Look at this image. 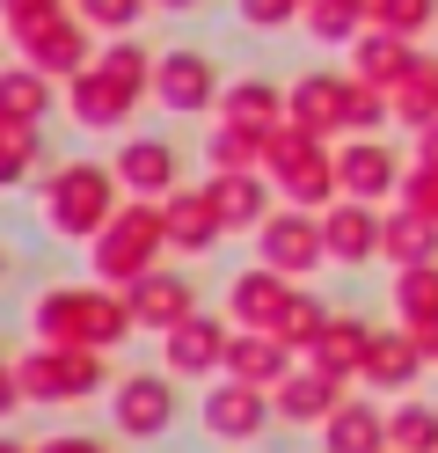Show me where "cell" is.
Returning <instances> with one entry per match:
<instances>
[{
	"label": "cell",
	"instance_id": "f35d334b",
	"mask_svg": "<svg viewBox=\"0 0 438 453\" xmlns=\"http://www.w3.org/2000/svg\"><path fill=\"white\" fill-rule=\"evenodd\" d=\"M73 0H0V30H8V44L22 37V30H37V22H51V15H66Z\"/></svg>",
	"mask_w": 438,
	"mask_h": 453
},
{
	"label": "cell",
	"instance_id": "3957f363",
	"mask_svg": "<svg viewBox=\"0 0 438 453\" xmlns=\"http://www.w3.org/2000/svg\"><path fill=\"white\" fill-rule=\"evenodd\" d=\"M15 380L29 395V410H73V403H88V395H103L117 380V365L96 344H44L37 336V344L15 358Z\"/></svg>",
	"mask_w": 438,
	"mask_h": 453
},
{
	"label": "cell",
	"instance_id": "6da1fadb",
	"mask_svg": "<svg viewBox=\"0 0 438 453\" xmlns=\"http://www.w3.org/2000/svg\"><path fill=\"white\" fill-rule=\"evenodd\" d=\"M117 205H125V183H117L110 161L73 154V161H44L37 168V226L51 242H81L88 249L110 226Z\"/></svg>",
	"mask_w": 438,
	"mask_h": 453
},
{
	"label": "cell",
	"instance_id": "ffe728a7",
	"mask_svg": "<svg viewBox=\"0 0 438 453\" xmlns=\"http://www.w3.org/2000/svg\"><path fill=\"white\" fill-rule=\"evenodd\" d=\"M343 103H350V73H336V66H307L285 81V118L321 132V139L343 132Z\"/></svg>",
	"mask_w": 438,
	"mask_h": 453
},
{
	"label": "cell",
	"instance_id": "d590c367",
	"mask_svg": "<svg viewBox=\"0 0 438 453\" xmlns=\"http://www.w3.org/2000/svg\"><path fill=\"white\" fill-rule=\"evenodd\" d=\"M73 8H81V22L96 37H125V30H139L154 15V0H73Z\"/></svg>",
	"mask_w": 438,
	"mask_h": 453
},
{
	"label": "cell",
	"instance_id": "d6986e66",
	"mask_svg": "<svg viewBox=\"0 0 438 453\" xmlns=\"http://www.w3.org/2000/svg\"><path fill=\"white\" fill-rule=\"evenodd\" d=\"M343 388H350V380H336L329 365L300 358V365H292V373L271 388V403H278V424H292V432H321V417H329V410L343 403Z\"/></svg>",
	"mask_w": 438,
	"mask_h": 453
},
{
	"label": "cell",
	"instance_id": "44dd1931",
	"mask_svg": "<svg viewBox=\"0 0 438 453\" xmlns=\"http://www.w3.org/2000/svg\"><path fill=\"white\" fill-rule=\"evenodd\" d=\"M380 205H365V197H329L321 205V234H329V264L343 271H365L380 257Z\"/></svg>",
	"mask_w": 438,
	"mask_h": 453
},
{
	"label": "cell",
	"instance_id": "7dc6e473",
	"mask_svg": "<svg viewBox=\"0 0 438 453\" xmlns=\"http://www.w3.org/2000/svg\"><path fill=\"white\" fill-rule=\"evenodd\" d=\"M0 453H37V446H22V439H8V432H0Z\"/></svg>",
	"mask_w": 438,
	"mask_h": 453
},
{
	"label": "cell",
	"instance_id": "d6a6232c",
	"mask_svg": "<svg viewBox=\"0 0 438 453\" xmlns=\"http://www.w3.org/2000/svg\"><path fill=\"white\" fill-rule=\"evenodd\" d=\"M395 322H409V329H438V264H409V271H395Z\"/></svg>",
	"mask_w": 438,
	"mask_h": 453
},
{
	"label": "cell",
	"instance_id": "8d00e7d4",
	"mask_svg": "<svg viewBox=\"0 0 438 453\" xmlns=\"http://www.w3.org/2000/svg\"><path fill=\"white\" fill-rule=\"evenodd\" d=\"M329 315H336V307L321 300V293H307V286H300V293H292V307H285V322H278V336H285L292 351H307L314 336H321V322H329Z\"/></svg>",
	"mask_w": 438,
	"mask_h": 453
},
{
	"label": "cell",
	"instance_id": "603a6c76",
	"mask_svg": "<svg viewBox=\"0 0 438 453\" xmlns=\"http://www.w3.org/2000/svg\"><path fill=\"white\" fill-rule=\"evenodd\" d=\"M321 453H388V410L380 403H358V395H343V403L321 417Z\"/></svg>",
	"mask_w": 438,
	"mask_h": 453
},
{
	"label": "cell",
	"instance_id": "74e56055",
	"mask_svg": "<svg viewBox=\"0 0 438 453\" xmlns=\"http://www.w3.org/2000/svg\"><path fill=\"white\" fill-rule=\"evenodd\" d=\"M365 15L380 30H402V37H424L438 22V0H365Z\"/></svg>",
	"mask_w": 438,
	"mask_h": 453
},
{
	"label": "cell",
	"instance_id": "30bf717a",
	"mask_svg": "<svg viewBox=\"0 0 438 453\" xmlns=\"http://www.w3.org/2000/svg\"><path fill=\"white\" fill-rule=\"evenodd\" d=\"M227 344H234V322H227V307L212 315V307H197V315H183L175 329H161V365L175 380H219L227 373Z\"/></svg>",
	"mask_w": 438,
	"mask_h": 453
},
{
	"label": "cell",
	"instance_id": "4dcf8cb0",
	"mask_svg": "<svg viewBox=\"0 0 438 453\" xmlns=\"http://www.w3.org/2000/svg\"><path fill=\"white\" fill-rule=\"evenodd\" d=\"M388 103H395V125H409V132H424L438 118V59L431 51H417V66L388 88Z\"/></svg>",
	"mask_w": 438,
	"mask_h": 453
},
{
	"label": "cell",
	"instance_id": "7bdbcfd3",
	"mask_svg": "<svg viewBox=\"0 0 438 453\" xmlns=\"http://www.w3.org/2000/svg\"><path fill=\"white\" fill-rule=\"evenodd\" d=\"M15 410H29V395H22V380H15V358L0 365V424H8Z\"/></svg>",
	"mask_w": 438,
	"mask_h": 453
},
{
	"label": "cell",
	"instance_id": "836d02e7",
	"mask_svg": "<svg viewBox=\"0 0 438 453\" xmlns=\"http://www.w3.org/2000/svg\"><path fill=\"white\" fill-rule=\"evenodd\" d=\"M365 22H373L365 0H307V8H300V30H307L314 44H350Z\"/></svg>",
	"mask_w": 438,
	"mask_h": 453
},
{
	"label": "cell",
	"instance_id": "83f0119b",
	"mask_svg": "<svg viewBox=\"0 0 438 453\" xmlns=\"http://www.w3.org/2000/svg\"><path fill=\"white\" fill-rule=\"evenodd\" d=\"M365 344H373V322L365 315H329L321 322V336L300 351V358H314V365H329L336 380H358V365H365Z\"/></svg>",
	"mask_w": 438,
	"mask_h": 453
},
{
	"label": "cell",
	"instance_id": "bcb514c9",
	"mask_svg": "<svg viewBox=\"0 0 438 453\" xmlns=\"http://www.w3.org/2000/svg\"><path fill=\"white\" fill-rule=\"evenodd\" d=\"M154 8H168V15H190V8H204V0H154Z\"/></svg>",
	"mask_w": 438,
	"mask_h": 453
},
{
	"label": "cell",
	"instance_id": "5b68a950",
	"mask_svg": "<svg viewBox=\"0 0 438 453\" xmlns=\"http://www.w3.org/2000/svg\"><path fill=\"white\" fill-rule=\"evenodd\" d=\"M263 176L278 183V197L285 205H329V197H343V183H336V147L321 132H307V125H271V139H263Z\"/></svg>",
	"mask_w": 438,
	"mask_h": 453
},
{
	"label": "cell",
	"instance_id": "f1b7e54d",
	"mask_svg": "<svg viewBox=\"0 0 438 453\" xmlns=\"http://www.w3.org/2000/svg\"><path fill=\"white\" fill-rule=\"evenodd\" d=\"M154 59H161V51H146V44H139V30H125V37H103L88 66L110 73L125 96H139V103H146V96H154Z\"/></svg>",
	"mask_w": 438,
	"mask_h": 453
},
{
	"label": "cell",
	"instance_id": "8fae6325",
	"mask_svg": "<svg viewBox=\"0 0 438 453\" xmlns=\"http://www.w3.org/2000/svg\"><path fill=\"white\" fill-rule=\"evenodd\" d=\"M96 44H103V37L81 22V8H66V15L37 22V30H22V37H15V59H29L37 73H51L58 88H66V81H73L88 59H96Z\"/></svg>",
	"mask_w": 438,
	"mask_h": 453
},
{
	"label": "cell",
	"instance_id": "7402d4cb",
	"mask_svg": "<svg viewBox=\"0 0 438 453\" xmlns=\"http://www.w3.org/2000/svg\"><path fill=\"white\" fill-rule=\"evenodd\" d=\"M204 190H212L227 234H256V226L271 219V205H278V183L263 176V168H212V176H204Z\"/></svg>",
	"mask_w": 438,
	"mask_h": 453
},
{
	"label": "cell",
	"instance_id": "ba28073f",
	"mask_svg": "<svg viewBox=\"0 0 438 453\" xmlns=\"http://www.w3.org/2000/svg\"><path fill=\"white\" fill-rule=\"evenodd\" d=\"M219 59L204 44H168L154 59V103L168 110V118H212L219 110Z\"/></svg>",
	"mask_w": 438,
	"mask_h": 453
},
{
	"label": "cell",
	"instance_id": "816d5d0a",
	"mask_svg": "<svg viewBox=\"0 0 438 453\" xmlns=\"http://www.w3.org/2000/svg\"><path fill=\"white\" fill-rule=\"evenodd\" d=\"M388 453H395V446H388Z\"/></svg>",
	"mask_w": 438,
	"mask_h": 453
},
{
	"label": "cell",
	"instance_id": "cb8c5ba5",
	"mask_svg": "<svg viewBox=\"0 0 438 453\" xmlns=\"http://www.w3.org/2000/svg\"><path fill=\"white\" fill-rule=\"evenodd\" d=\"M212 118L249 125V132L285 125V81H271V73H234L227 88H219V110H212Z\"/></svg>",
	"mask_w": 438,
	"mask_h": 453
},
{
	"label": "cell",
	"instance_id": "2e32d148",
	"mask_svg": "<svg viewBox=\"0 0 438 453\" xmlns=\"http://www.w3.org/2000/svg\"><path fill=\"white\" fill-rule=\"evenodd\" d=\"M125 300H132V322H139L146 336H161V329H175L183 315H197V278L154 264V271H139L132 286H125Z\"/></svg>",
	"mask_w": 438,
	"mask_h": 453
},
{
	"label": "cell",
	"instance_id": "ee69618b",
	"mask_svg": "<svg viewBox=\"0 0 438 453\" xmlns=\"http://www.w3.org/2000/svg\"><path fill=\"white\" fill-rule=\"evenodd\" d=\"M22 183H29V168H22V161H8V154H0V190H22Z\"/></svg>",
	"mask_w": 438,
	"mask_h": 453
},
{
	"label": "cell",
	"instance_id": "681fc988",
	"mask_svg": "<svg viewBox=\"0 0 438 453\" xmlns=\"http://www.w3.org/2000/svg\"><path fill=\"white\" fill-rule=\"evenodd\" d=\"M8 118H15V110H8V103H0V125H8Z\"/></svg>",
	"mask_w": 438,
	"mask_h": 453
},
{
	"label": "cell",
	"instance_id": "f546056e",
	"mask_svg": "<svg viewBox=\"0 0 438 453\" xmlns=\"http://www.w3.org/2000/svg\"><path fill=\"white\" fill-rule=\"evenodd\" d=\"M0 103H8L15 118H29V125H44L51 110H58V81L37 73L29 59H8V66H0Z\"/></svg>",
	"mask_w": 438,
	"mask_h": 453
},
{
	"label": "cell",
	"instance_id": "277c9868",
	"mask_svg": "<svg viewBox=\"0 0 438 453\" xmlns=\"http://www.w3.org/2000/svg\"><path fill=\"white\" fill-rule=\"evenodd\" d=\"M168 257V219H161V197H125L110 212V226L88 242V271L103 286H132L139 271H154Z\"/></svg>",
	"mask_w": 438,
	"mask_h": 453
},
{
	"label": "cell",
	"instance_id": "7a4b0ae2",
	"mask_svg": "<svg viewBox=\"0 0 438 453\" xmlns=\"http://www.w3.org/2000/svg\"><path fill=\"white\" fill-rule=\"evenodd\" d=\"M132 300L125 286H44L29 300V336H44V344H96V351H117L132 336Z\"/></svg>",
	"mask_w": 438,
	"mask_h": 453
},
{
	"label": "cell",
	"instance_id": "8992f818",
	"mask_svg": "<svg viewBox=\"0 0 438 453\" xmlns=\"http://www.w3.org/2000/svg\"><path fill=\"white\" fill-rule=\"evenodd\" d=\"M271 424H278L271 388H256V380H234V373L204 380V395H197V432L212 439V446H256L263 432H271Z\"/></svg>",
	"mask_w": 438,
	"mask_h": 453
},
{
	"label": "cell",
	"instance_id": "ac0fdd59",
	"mask_svg": "<svg viewBox=\"0 0 438 453\" xmlns=\"http://www.w3.org/2000/svg\"><path fill=\"white\" fill-rule=\"evenodd\" d=\"M161 219H168V249L175 257H212V249L227 242V219H219V205H212L204 183H175L161 197Z\"/></svg>",
	"mask_w": 438,
	"mask_h": 453
},
{
	"label": "cell",
	"instance_id": "1f68e13d",
	"mask_svg": "<svg viewBox=\"0 0 438 453\" xmlns=\"http://www.w3.org/2000/svg\"><path fill=\"white\" fill-rule=\"evenodd\" d=\"M263 139H271V132L204 118V168H263Z\"/></svg>",
	"mask_w": 438,
	"mask_h": 453
},
{
	"label": "cell",
	"instance_id": "e0dca14e",
	"mask_svg": "<svg viewBox=\"0 0 438 453\" xmlns=\"http://www.w3.org/2000/svg\"><path fill=\"white\" fill-rule=\"evenodd\" d=\"M424 365H431L424 336L409 329V322H395V329H373V344H365V365H358V380H365L373 395H402V388H417V380H424Z\"/></svg>",
	"mask_w": 438,
	"mask_h": 453
},
{
	"label": "cell",
	"instance_id": "4fadbf2b",
	"mask_svg": "<svg viewBox=\"0 0 438 453\" xmlns=\"http://www.w3.org/2000/svg\"><path fill=\"white\" fill-rule=\"evenodd\" d=\"M117 183H125V197H168L175 183H183V154H175V139L161 132H117Z\"/></svg>",
	"mask_w": 438,
	"mask_h": 453
},
{
	"label": "cell",
	"instance_id": "60d3db41",
	"mask_svg": "<svg viewBox=\"0 0 438 453\" xmlns=\"http://www.w3.org/2000/svg\"><path fill=\"white\" fill-rule=\"evenodd\" d=\"M402 205H417L438 219V161H409L402 168Z\"/></svg>",
	"mask_w": 438,
	"mask_h": 453
},
{
	"label": "cell",
	"instance_id": "f6af8a7d",
	"mask_svg": "<svg viewBox=\"0 0 438 453\" xmlns=\"http://www.w3.org/2000/svg\"><path fill=\"white\" fill-rule=\"evenodd\" d=\"M417 161H438V118H431V125L417 132Z\"/></svg>",
	"mask_w": 438,
	"mask_h": 453
},
{
	"label": "cell",
	"instance_id": "f907efd6",
	"mask_svg": "<svg viewBox=\"0 0 438 453\" xmlns=\"http://www.w3.org/2000/svg\"><path fill=\"white\" fill-rule=\"evenodd\" d=\"M0 365H8V351H0Z\"/></svg>",
	"mask_w": 438,
	"mask_h": 453
},
{
	"label": "cell",
	"instance_id": "c3c4849f",
	"mask_svg": "<svg viewBox=\"0 0 438 453\" xmlns=\"http://www.w3.org/2000/svg\"><path fill=\"white\" fill-rule=\"evenodd\" d=\"M8 264H15V257H8V242H0V286H8Z\"/></svg>",
	"mask_w": 438,
	"mask_h": 453
},
{
	"label": "cell",
	"instance_id": "52a82bcc",
	"mask_svg": "<svg viewBox=\"0 0 438 453\" xmlns=\"http://www.w3.org/2000/svg\"><path fill=\"white\" fill-rule=\"evenodd\" d=\"M249 242H256V257L271 264V271L300 278V286L329 264V234H321V212L314 205H271V219H263Z\"/></svg>",
	"mask_w": 438,
	"mask_h": 453
},
{
	"label": "cell",
	"instance_id": "484cf974",
	"mask_svg": "<svg viewBox=\"0 0 438 453\" xmlns=\"http://www.w3.org/2000/svg\"><path fill=\"white\" fill-rule=\"evenodd\" d=\"M409 66H417V37L380 30V22H365V30L350 37V73H358V81H373V88H395Z\"/></svg>",
	"mask_w": 438,
	"mask_h": 453
},
{
	"label": "cell",
	"instance_id": "9a60e30c",
	"mask_svg": "<svg viewBox=\"0 0 438 453\" xmlns=\"http://www.w3.org/2000/svg\"><path fill=\"white\" fill-rule=\"evenodd\" d=\"M58 110H66V125L73 132H132V110H139V96H125L110 73H96V66H81L66 88H58Z\"/></svg>",
	"mask_w": 438,
	"mask_h": 453
},
{
	"label": "cell",
	"instance_id": "4316f807",
	"mask_svg": "<svg viewBox=\"0 0 438 453\" xmlns=\"http://www.w3.org/2000/svg\"><path fill=\"white\" fill-rule=\"evenodd\" d=\"M380 257H388L395 271H409V264H438V219L417 212V205H395L388 219H380Z\"/></svg>",
	"mask_w": 438,
	"mask_h": 453
},
{
	"label": "cell",
	"instance_id": "b9f144b4",
	"mask_svg": "<svg viewBox=\"0 0 438 453\" xmlns=\"http://www.w3.org/2000/svg\"><path fill=\"white\" fill-rule=\"evenodd\" d=\"M37 453H110V439H96V432H51V439H37Z\"/></svg>",
	"mask_w": 438,
	"mask_h": 453
},
{
	"label": "cell",
	"instance_id": "9c48e42d",
	"mask_svg": "<svg viewBox=\"0 0 438 453\" xmlns=\"http://www.w3.org/2000/svg\"><path fill=\"white\" fill-rule=\"evenodd\" d=\"M183 403H175V373L154 365V373H117L110 380V424L125 439H168Z\"/></svg>",
	"mask_w": 438,
	"mask_h": 453
},
{
	"label": "cell",
	"instance_id": "5bb4252c",
	"mask_svg": "<svg viewBox=\"0 0 438 453\" xmlns=\"http://www.w3.org/2000/svg\"><path fill=\"white\" fill-rule=\"evenodd\" d=\"M292 293H300V278H285V271H271V264H242L227 278V322L234 329H278L285 322V307H292Z\"/></svg>",
	"mask_w": 438,
	"mask_h": 453
},
{
	"label": "cell",
	"instance_id": "7c38bea8",
	"mask_svg": "<svg viewBox=\"0 0 438 453\" xmlns=\"http://www.w3.org/2000/svg\"><path fill=\"white\" fill-rule=\"evenodd\" d=\"M336 183H343V197L388 205V197H402V154H395L380 132H343V147H336Z\"/></svg>",
	"mask_w": 438,
	"mask_h": 453
},
{
	"label": "cell",
	"instance_id": "ab89813d",
	"mask_svg": "<svg viewBox=\"0 0 438 453\" xmlns=\"http://www.w3.org/2000/svg\"><path fill=\"white\" fill-rule=\"evenodd\" d=\"M307 0H234V15L249 22V30H285V22H300Z\"/></svg>",
	"mask_w": 438,
	"mask_h": 453
},
{
	"label": "cell",
	"instance_id": "d4e9b609",
	"mask_svg": "<svg viewBox=\"0 0 438 453\" xmlns=\"http://www.w3.org/2000/svg\"><path fill=\"white\" fill-rule=\"evenodd\" d=\"M292 365H300V351L285 344L278 329H234V344H227V373L234 380H256V388H278Z\"/></svg>",
	"mask_w": 438,
	"mask_h": 453
},
{
	"label": "cell",
	"instance_id": "e575fe53",
	"mask_svg": "<svg viewBox=\"0 0 438 453\" xmlns=\"http://www.w3.org/2000/svg\"><path fill=\"white\" fill-rule=\"evenodd\" d=\"M388 446L395 453H438V403H395L388 410Z\"/></svg>",
	"mask_w": 438,
	"mask_h": 453
}]
</instances>
